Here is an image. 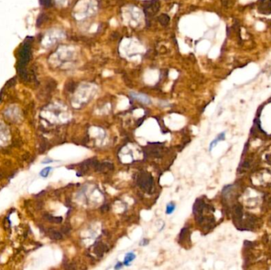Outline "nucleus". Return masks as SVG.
<instances>
[{"label": "nucleus", "instance_id": "obj_1", "mask_svg": "<svg viewBox=\"0 0 271 270\" xmlns=\"http://www.w3.org/2000/svg\"><path fill=\"white\" fill-rule=\"evenodd\" d=\"M143 6L146 17H151L159 10L160 3L159 0H149L143 2Z\"/></svg>", "mask_w": 271, "mask_h": 270}, {"label": "nucleus", "instance_id": "obj_2", "mask_svg": "<svg viewBox=\"0 0 271 270\" xmlns=\"http://www.w3.org/2000/svg\"><path fill=\"white\" fill-rule=\"evenodd\" d=\"M137 182L138 186H140L141 189H143L144 191L150 192L153 185V179L148 173L143 172L138 176Z\"/></svg>", "mask_w": 271, "mask_h": 270}, {"label": "nucleus", "instance_id": "obj_3", "mask_svg": "<svg viewBox=\"0 0 271 270\" xmlns=\"http://www.w3.org/2000/svg\"><path fill=\"white\" fill-rule=\"evenodd\" d=\"M259 11L262 15L271 14V0H259Z\"/></svg>", "mask_w": 271, "mask_h": 270}, {"label": "nucleus", "instance_id": "obj_4", "mask_svg": "<svg viewBox=\"0 0 271 270\" xmlns=\"http://www.w3.org/2000/svg\"><path fill=\"white\" fill-rule=\"evenodd\" d=\"M131 96L133 98L137 99V100L140 101V102H142V103H144V104H149V103L151 102L149 98H148V97L146 95H144V94H141V93H131Z\"/></svg>", "mask_w": 271, "mask_h": 270}, {"label": "nucleus", "instance_id": "obj_5", "mask_svg": "<svg viewBox=\"0 0 271 270\" xmlns=\"http://www.w3.org/2000/svg\"><path fill=\"white\" fill-rule=\"evenodd\" d=\"M225 139V132H221L220 134H219V136H217L216 139H214L213 141L211 142L209 145V151H212V149H213L215 146L217 144V143L220 142V141H221V140H224Z\"/></svg>", "mask_w": 271, "mask_h": 270}, {"label": "nucleus", "instance_id": "obj_6", "mask_svg": "<svg viewBox=\"0 0 271 270\" xmlns=\"http://www.w3.org/2000/svg\"><path fill=\"white\" fill-rule=\"evenodd\" d=\"M158 21L159 22L163 25V26H166L168 25L170 22V17L166 14H162L158 17Z\"/></svg>", "mask_w": 271, "mask_h": 270}, {"label": "nucleus", "instance_id": "obj_7", "mask_svg": "<svg viewBox=\"0 0 271 270\" xmlns=\"http://www.w3.org/2000/svg\"><path fill=\"white\" fill-rule=\"evenodd\" d=\"M49 236L50 238H52V239H54V240H60V239H61L63 238L61 233H60L59 231H56L53 229H51L49 231Z\"/></svg>", "mask_w": 271, "mask_h": 270}, {"label": "nucleus", "instance_id": "obj_8", "mask_svg": "<svg viewBox=\"0 0 271 270\" xmlns=\"http://www.w3.org/2000/svg\"><path fill=\"white\" fill-rule=\"evenodd\" d=\"M44 218L46 219V220L49 221L51 223H55V224H60L62 222V217H55L53 215L46 214L44 215Z\"/></svg>", "mask_w": 271, "mask_h": 270}, {"label": "nucleus", "instance_id": "obj_9", "mask_svg": "<svg viewBox=\"0 0 271 270\" xmlns=\"http://www.w3.org/2000/svg\"><path fill=\"white\" fill-rule=\"evenodd\" d=\"M135 258H136V255H135L132 252L128 253L125 255V258L124 264H125V265H128L129 263L133 261Z\"/></svg>", "mask_w": 271, "mask_h": 270}, {"label": "nucleus", "instance_id": "obj_10", "mask_svg": "<svg viewBox=\"0 0 271 270\" xmlns=\"http://www.w3.org/2000/svg\"><path fill=\"white\" fill-rule=\"evenodd\" d=\"M106 250H107V249H106V247H105L104 245H102V244L98 245V246H96L95 248H94V251H95V253H96L98 255H99V256H102V253L105 252Z\"/></svg>", "mask_w": 271, "mask_h": 270}, {"label": "nucleus", "instance_id": "obj_11", "mask_svg": "<svg viewBox=\"0 0 271 270\" xmlns=\"http://www.w3.org/2000/svg\"><path fill=\"white\" fill-rule=\"evenodd\" d=\"M175 204H173V203L168 204L166 205V214H168V215H170V214H171L172 212L175 211Z\"/></svg>", "mask_w": 271, "mask_h": 270}, {"label": "nucleus", "instance_id": "obj_12", "mask_svg": "<svg viewBox=\"0 0 271 270\" xmlns=\"http://www.w3.org/2000/svg\"><path fill=\"white\" fill-rule=\"evenodd\" d=\"M51 170H52V168H51V167H46V168H44V170H41V172L40 173L41 176H42V177H46L47 176L49 175V173Z\"/></svg>", "mask_w": 271, "mask_h": 270}, {"label": "nucleus", "instance_id": "obj_13", "mask_svg": "<svg viewBox=\"0 0 271 270\" xmlns=\"http://www.w3.org/2000/svg\"><path fill=\"white\" fill-rule=\"evenodd\" d=\"M222 5L225 7H229L232 4H233V1L232 0H221Z\"/></svg>", "mask_w": 271, "mask_h": 270}, {"label": "nucleus", "instance_id": "obj_14", "mask_svg": "<svg viewBox=\"0 0 271 270\" xmlns=\"http://www.w3.org/2000/svg\"><path fill=\"white\" fill-rule=\"evenodd\" d=\"M123 265H124V263H121V262H118L116 265H115V269H119L121 268L122 267Z\"/></svg>", "mask_w": 271, "mask_h": 270}, {"label": "nucleus", "instance_id": "obj_15", "mask_svg": "<svg viewBox=\"0 0 271 270\" xmlns=\"http://www.w3.org/2000/svg\"><path fill=\"white\" fill-rule=\"evenodd\" d=\"M148 243V241L147 239H144L143 242H141V244H143V246H146Z\"/></svg>", "mask_w": 271, "mask_h": 270}]
</instances>
